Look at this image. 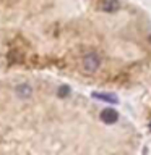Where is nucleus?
Instances as JSON below:
<instances>
[{"label": "nucleus", "mask_w": 151, "mask_h": 155, "mask_svg": "<svg viewBox=\"0 0 151 155\" xmlns=\"http://www.w3.org/2000/svg\"><path fill=\"white\" fill-rule=\"evenodd\" d=\"M85 70L86 71H94L97 66H99V57L96 53H90V55L85 57Z\"/></svg>", "instance_id": "f257e3e1"}, {"label": "nucleus", "mask_w": 151, "mask_h": 155, "mask_svg": "<svg viewBox=\"0 0 151 155\" xmlns=\"http://www.w3.org/2000/svg\"><path fill=\"white\" fill-rule=\"evenodd\" d=\"M101 120L107 124H112V123H115V121L119 120V113H117L115 110H112V108H104L101 111Z\"/></svg>", "instance_id": "f03ea898"}, {"label": "nucleus", "mask_w": 151, "mask_h": 155, "mask_svg": "<svg viewBox=\"0 0 151 155\" xmlns=\"http://www.w3.org/2000/svg\"><path fill=\"white\" fill-rule=\"evenodd\" d=\"M119 8H120V3L117 2V0H107V2H104V5H102V10L107 12V13L117 12Z\"/></svg>", "instance_id": "7ed1b4c3"}, {"label": "nucleus", "mask_w": 151, "mask_h": 155, "mask_svg": "<svg viewBox=\"0 0 151 155\" xmlns=\"http://www.w3.org/2000/svg\"><path fill=\"white\" fill-rule=\"evenodd\" d=\"M96 99H101V100H106V102H109V104H115L117 102V97L114 95H107V94H94Z\"/></svg>", "instance_id": "20e7f679"}, {"label": "nucleus", "mask_w": 151, "mask_h": 155, "mask_svg": "<svg viewBox=\"0 0 151 155\" xmlns=\"http://www.w3.org/2000/svg\"><path fill=\"white\" fill-rule=\"evenodd\" d=\"M68 92H70V87H60V92H58V95L63 97V95H68Z\"/></svg>", "instance_id": "39448f33"}, {"label": "nucleus", "mask_w": 151, "mask_h": 155, "mask_svg": "<svg viewBox=\"0 0 151 155\" xmlns=\"http://www.w3.org/2000/svg\"><path fill=\"white\" fill-rule=\"evenodd\" d=\"M149 129H151V123H149Z\"/></svg>", "instance_id": "423d86ee"}]
</instances>
